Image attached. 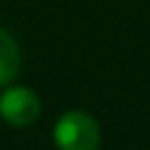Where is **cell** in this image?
<instances>
[{
	"instance_id": "6da1fadb",
	"label": "cell",
	"mask_w": 150,
	"mask_h": 150,
	"mask_svg": "<svg viewBox=\"0 0 150 150\" xmlns=\"http://www.w3.org/2000/svg\"><path fill=\"white\" fill-rule=\"evenodd\" d=\"M53 140L60 150H98L100 128L95 118L83 110L63 112L53 128Z\"/></svg>"
},
{
	"instance_id": "3957f363",
	"label": "cell",
	"mask_w": 150,
	"mask_h": 150,
	"mask_svg": "<svg viewBox=\"0 0 150 150\" xmlns=\"http://www.w3.org/2000/svg\"><path fill=\"white\" fill-rule=\"evenodd\" d=\"M18 70H20V50L18 43L8 30L0 28V88L15 80Z\"/></svg>"
},
{
	"instance_id": "7a4b0ae2",
	"label": "cell",
	"mask_w": 150,
	"mask_h": 150,
	"mask_svg": "<svg viewBox=\"0 0 150 150\" xmlns=\"http://www.w3.org/2000/svg\"><path fill=\"white\" fill-rule=\"evenodd\" d=\"M0 118L8 125L28 128L40 118V98L30 88H8L0 95Z\"/></svg>"
}]
</instances>
